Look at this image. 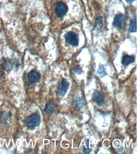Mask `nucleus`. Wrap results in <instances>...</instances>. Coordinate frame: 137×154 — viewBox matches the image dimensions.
Instances as JSON below:
<instances>
[{
    "instance_id": "5",
    "label": "nucleus",
    "mask_w": 137,
    "mask_h": 154,
    "mask_svg": "<svg viewBox=\"0 0 137 154\" xmlns=\"http://www.w3.org/2000/svg\"><path fill=\"white\" fill-rule=\"evenodd\" d=\"M27 79L30 84H34L39 82L40 79V75L37 71H32L29 73L27 75Z\"/></svg>"
},
{
    "instance_id": "7",
    "label": "nucleus",
    "mask_w": 137,
    "mask_h": 154,
    "mask_svg": "<svg viewBox=\"0 0 137 154\" xmlns=\"http://www.w3.org/2000/svg\"><path fill=\"white\" fill-rule=\"evenodd\" d=\"M123 20V15L121 14H117L114 18L113 25L115 27L120 28L122 26Z\"/></svg>"
},
{
    "instance_id": "11",
    "label": "nucleus",
    "mask_w": 137,
    "mask_h": 154,
    "mask_svg": "<svg viewBox=\"0 0 137 154\" xmlns=\"http://www.w3.org/2000/svg\"><path fill=\"white\" fill-rule=\"evenodd\" d=\"M129 31L131 32H135L136 31V17L133 18L130 21Z\"/></svg>"
},
{
    "instance_id": "14",
    "label": "nucleus",
    "mask_w": 137,
    "mask_h": 154,
    "mask_svg": "<svg viewBox=\"0 0 137 154\" xmlns=\"http://www.w3.org/2000/svg\"><path fill=\"white\" fill-rule=\"evenodd\" d=\"M92 149H86V148H84L83 152L85 154H89L92 151Z\"/></svg>"
},
{
    "instance_id": "10",
    "label": "nucleus",
    "mask_w": 137,
    "mask_h": 154,
    "mask_svg": "<svg viewBox=\"0 0 137 154\" xmlns=\"http://www.w3.org/2000/svg\"><path fill=\"white\" fill-rule=\"evenodd\" d=\"M74 103L76 108L80 110L83 108L84 104L82 99L80 97H77L74 100Z\"/></svg>"
},
{
    "instance_id": "2",
    "label": "nucleus",
    "mask_w": 137,
    "mask_h": 154,
    "mask_svg": "<svg viewBox=\"0 0 137 154\" xmlns=\"http://www.w3.org/2000/svg\"><path fill=\"white\" fill-rule=\"evenodd\" d=\"M65 38L67 43L73 46H76L79 44V37L74 32H69L66 34Z\"/></svg>"
},
{
    "instance_id": "3",
    "label": "nucleus",
    "mask_w": 137,
    "mask_h": 154,
    "mask_svg": "<svg viewBox=\"0 0 137 154\" xmlns=\"http://www.w3.org/2000/svg\"><path fill=\"white\" fill-rule=\"evenodd\" d=\"M92 100L101 106L105 103L104 95L101 91H95L92 95Z\"/></svg>"
},
{
    "instance_id": "4",
    "label": "nucleus",
    "mask_w": 137,
    "mask_h": 154,
    "mask_svg": "<svg viewBox=\"0 0 137 154\" xmlns=\"http://www.w3.org/2000/svg\"><path fill=\"white\" fill-rule=\"evenodd\" d=\"M67 11L68 7L65 4L62 2L57 3L56 7V15L59 17H61L65 15Z\"/></svg>"
},
{
    "instance_id": "6",
    "label": "nucleus",
    "mask_w": 137,
    "mask_h": 154,
    "mask_svg": "<svg viewBox=\"0 0 137 154\" xmlns=\"http://www.w3.org/2000/svg\"><path fill=\"white\" fill-rule=\"evenodd\" d=\"M69 82L64 78H62L61 86L59 88L60 93L62 96H64L66 95L69 89Z\"/></svg>"
},
{
    "instance_id": "16",
    "label": "nucleus",
    "mask_w": 137,
    "mask_h": 154,
    "mask_svg": "<svg viewBox=\"0 0 137 154\" xmlns=\"http://www.w3.org/2000/svg\"><path fill=\"white\" fill-rule=\"evenodd\" d=\"M89 140L87 139L86 140H85V143H86V146H87L88 149H89Z\"/></svg>"
},
{
    "instance_id": "1",
    "label": "nucleus",
    "mask_w": 137,
    "mask_h": 154,
    "mask_svg": "<svg viewBox=\"0 0 137 154\" xmlns=\"http://www.w3.org/2000/svg\"><path fill=\"white\" fill-rule=\"evenodd\" d=\"M41 118L39 113H33L26 118L23 120V123L26 127L30 130H33L40 125Z\"/></svg>"
},
{
    "instance_id": "9",
    "label": "nucleus",
    "mask_w": 137,
    "mask_h": 154,
    "mask_svg": "<svg viewBox=\"0 0 137 154\" xmlns=\"http://www.w3.org/2000/svg\"><path fill=\"white\" fill-rule=\"evenodd\" d=\"M44 112L46 114H51L54 111V105L51 102H49L45 105V108L44 109Z\"/></svg>"
},
{
    "instance_id": "13",
    "label": "nucleus",
    "mask_w": 137,
    "mask_h": 154,
    "mask_svg": "<svg viewBox=\"0 0 137 154\" xmlns=\"http://www.w3.org/2000/svg\"><path fill=\"white\" fill-rule=\"evenodd\" d=\"M103 26V20L101 17H99L96 19L95 23V27L97 30H99L101 29Z\"/></svg>"
},
{
    "instance_id": "12",
    "label": "nucleus",
    "mask_w": 137,
    "mask_h": 154,
    "mask_svg": "<svg viewBox=\"0 0 137 154\" xmlns=\"http://www.w3.org/2000/svg\"><path fill=\"white\" fill-rule=\"evenodd\" d=\"M97 73L101 77V78L107 75V73L106 72L105 69H104V66L103 65L100 64L98 68L97 69Z\"/></svg>"
},
{
    "instance_id": "8",
    "label": "nucleus",
    "mask_w": 137,
    "mask_h": 154,
    "mask_svg": "<svg viewBox=\"0 0 137 154\" xmlns=\"http://www.w3.org/2000/svg\"><path fill=\"white\" fill-rule=\"evenodd\" d=\"M134 61V57L130 55H125L122 58L121 63L123 66H127Z\"/></svg>"
},
{
    "instance_id": "15",
    "label": "nucleus",
    "mask_w": 137,
    "mask_h": 154,
    "mask_svg": "<svg viewBox=\"0 0 137 154\" xmlns=\"http://www.w3.org/2000/svg\"><path fill=\"white\" fill-rule=\"evenodd\" d=\"M74 72L78 74H80L81 73V70L80 68L77 67H76L74 69Z\"/></svg>"
},
{
    "instance_id": "17",
    "label": "nucleus",
    "mask_w": 137,
    "mask_h": 154,
    "mask_svg": "<svg viewBox=\"0 0 137 154\" xmlns=\"http://www.w3.org/2000/svg\"><path fill=\"white\" fill-rule=\"evenodd\" d=\"M126 2H127V3L131 4L132 3L135 1V0H126Z\"/></svg>"
}]
</instances>
